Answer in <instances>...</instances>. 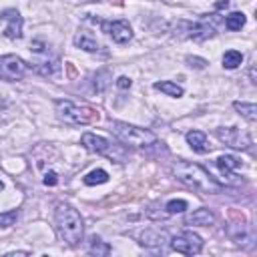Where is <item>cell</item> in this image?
I'll use <instances>...</instances> for the list:
<instances>
[{
	"label": "cell",
	"instance_id": "6da1fadb",
	"mask_svg": "<svg viewBox=\"0 0 257 257\" xmlns=\"http://www.w3.org/2000/svg\"><path fill=\"white\" fill-rule=\"evenodd\" d=\"M173 173L183 185H187L189 189H193L197 193L213 195V193L221 191V185L201 165H195V163H189V161H177L173 165Z\"/></svg>",
	"mask_w": 257,
	"mask_h": 257
},
{
	"label": "cell",
	"instance_id": "7a4b0ae2",
	"mask_svg": "<svg viewBox=\"0 0 257 257\" xmlns=\"http://www.w3.org/2000/svg\"><path fill=\"white\" fill-rule=\"evenodd\" d=\"M54 221H56V233L58 237L68 243V245H78L82 241V235H84V223H82V217L80 213L68 205V203H58L56 205V211H54Z\"/></svg>",
	"mask_w": 257,
	"mask_h": 257
},
{
	"label": "cell",
	"instance_id": "3957f363",
	"mask_svg": "<svg viewBox=\"0 0 257 257\" xmlns=\"http://www.w3.org/2000/svg\"><path fill=\"white\" fill-rule=\"evenodd\" d=\"M56 114L60 120L68 122V124H90L98 120V110L90 108V106H78L70 100H56Z\"/></svg>",
	"mask_w": 257,
	"mask_h": 257
},
{
	"label": "cell",
	"instance_id": "277c9868",
	"mask_svg": "<svg viewBox=\"0 0 257 257\" xmlns=\"http://www.w3.org/2000/svg\"><path fill=\"white\" fill-rule=\"evenodd\" d=\"M110 131H112L124 145H131V147H153V145H157V137H155L151 131L133 126V124H128V122L112 120V122H110Z\"/></svg>",
	"mask_w": 257,
	"mask_h": 257
},
{
	"label": "cell",
	"instance_id": "5b68a950",
	"mask_svg": "<svg viewBox=\"0 0 257 257\" xmlns=\"http://www.w3.org/2000/svg\"><path fill=\"white\" fill-rule=\"evenodd\" d=\"M80 143H82L84 149H88V151H92V153L106 155V157H110L112 161H118V163L124 161V149L114 151V149H112V143L106 141V139H102V137H96V135H92V133H84V135L80 137Z\"/></svg>",
	"mask_w": 257,
	"mask_h": 257
},
{
	"label": "cell",
	"instance_id": "8992f818",
	"mask_svg": "<svg viewBox=\"0 0 257 257\" xmlns=\"http://www.w3.org/2000/svg\"><path fill=\"white\" fill-rule=\"evenodd\" d=\"M171 247L173 251L177 253H183V255H195L203 249V241L197 233L193 231H181L177 233L173 239H171Z\"/></svg>",
	"mask_w": 257,
	"mask_h": 257
},
{
	"label": "cell",
	"instance_id": "52a82bcc",
	"mask_svg": "<svg viewBox=\"0 0 257 257\" xmlns=\"http://www.w3.org/2000/svg\"><path fill=\"white\" fill-rule=\"evenodd\" d=\"M100 30L106 32L116 44H126L133 38V30L126 20H100Z\"/></svg>",
	"mask_w": 257,
	"mask_h": 257
},
{
	"label": "cell",
	"instance_id": "ba28073f",
	"mask_svg": "<svg viewBox=\"0 0 257 257\" xmlns=\"http://www.w3.org/2000/svg\"><path fill=\"white\" fill-rule=\"evenodd\" d=\"M26 72V64L16 54H6L0 58V76L4 80H20Z\"/></svg>",
	"mask_w": 257,
	"mask_h": 257
},
{
	"label": "cell",
	"instance_id": "9c48e42d",
	"mask_svg": "<svg viewBox=\"0 0 257 257\" xmlns=\"http://www.w3.org/2000/svg\"><path fill=\"white\" fill-rule=\"evenodd\" d=\"M217 137H219L225 145H229V147H233V149H243V151L251 149V139H249L245 133H241L237 126L217 128Z\"/></svg>",
	"mask_w": 257,
	"mask_h": 257
},
{
	"label": "cell",
	"instance_id": "30bf717a",
	"mask_svg": "<svg viewBox=\"0 0 257 257\" xmlns=\"http://www.w3.org/2000/svg\"><path fill=\"white\" fill-rule=\"evenodd\" d=\"M179 26H183L185 32H187L185 36L187 38H193V40H205V38H209V36L215 34L213 24H209L205 18L199 20V22H181Z\"/></svg>",
	"mask_w": 257,
	"mask_h": 257
},
{
	"label": "cell",
	"instance_id": "8fae6325",
	"mask_svg": "<svg viewBox=\"0 0 257 257\" xmlns=\"http://www.w3.org/2000/svg\"><path fill=\"white\" fill-rule=\"evenodd\" d=\"M215 165H217V169L221 171V175L225 177V181H227V185H231V183H239V181H235V171L241 167V161L237 159V157H233V155H221L217 161H215Z\"/></svg>",
	"mask_w": 257,
	"mask_h": 257
},
{
	"label": "cell",
	"instance_id": "7c38bea8",
	"mask_svg": "<svg viewBox=\"0 0 257 257\" xmlns=\"http://www.w3.org/2000/svg\"><path fill=\"white\" fill-rule=\"evenodd\" d=\"M2 18L8 22V26L4 28V34L8 38H12V40L20 38L22 36V16H20V12L16 8H6L2 12Z\"/></svg>",
	"mask_w": 257,
	"mask_h": 257
},
{
	"label": "cell",
	"instance_id": "4fadbf2b",
	"mask_svg": "<svg viewBox=\"0 0 257 257\" xmlns=\"http://www.w3.org/2000/svg\"><path fill=\"white\" fill-rule=\"evenodd\" d=\"M143 247H163L167 243V233L161 229H147L141 233V241Z\"/></svg>",
	"mask_w": 257,
	"mask_h": 257
},
{
	"label": "cell",
	"instance_id": "5bb4252c",
	"mask_svg": "<svg viewBox=\"0 0 257 257\" xmlns=\"http://www.w3.org/2000/svg\"><path fill=\"white\" fill-rule=\"evenodd\" d=\"M187 143L191 145V149L195 153H209L211 151V145L207 143V135L201 133V131H189L187 133Z\"/></svg>",
	"mask_w": 257,
	"mask_h": 257
},
{
	"label": "cell",
	"instance_id": "9a60e30c",
	"mask_svg": "<svg viewBox=\"0 0 257 257\" xmlns=\"http://www.w3.org/2000/svg\"><path fill=\"white\" fill-rule=\"evenodd\" d=\"M187 223L189 225H199V227H209V225H213L215 223V215H213V211H209V209H197V211H193L189 217H187Z\"/></svg>",
	"mask_w": 257,
	"mask_h": 257
},
{
	"label": "cell",
	"instance_id": "2e32d148",
	"mask_svg": "<svg viewBox=\"0 0 257 257\" xmlns=\"http://www.w3.org/2000/svg\"><path fill=\"white\" fill-rule=\"evenodd\" d=\"M74 44H76L78 48L86 50V52H98V50H100V44H98L88 32H78V34L74 36Z\"/></svg>",
	"mask_w": 257,
	"mask_h": 257
},
{
	"label": "cell",
	"instance_id": "e0dca14e",
	"mask_svg": "<svg viewBox=\"0 0 257 257\" xmlns=\"http://www.w3.org/2000/svg\"><path fill=\"white\" fill-rule=\"evenodd\" d=\"M155 88L157 90H161V92H165L167 96H183V86H179V84H175V82H171V80H161V82H155Z\"/></svg>",
	"mask_w": 257,
	"mask_h": 257
},
{
	"label": "cell",
	"instance_id": "ac0fdd59",
	"mask_svg": "<svg viewBox=\"0 0 257 257\" xmlns=\"http://www.w3.org/2000/svg\"><path fill=\"white\" fill-rule=\"evenodd\" d=\"M233 106H235V110H239L249 122H255L257 120V106L253 104V102H233Z\"/></svg>",
	"mask_w": 257,
	"mask_h": 257
},
{
	"label": "cell",
	"instance_id": "d6986e66",
	"mask_svg": "<svg viewBox=\"0 0 257 257\" xmlns=\"http://www.w3.org/2000/svg\"><path fill=\"white\" fill-rule=\"evenodd\" d=\"M36 70L44 76H54L58 70H60V62L58 58H52V60H44V62H38L36 64Z\"/></svg>",
	"mask_w": 257,
	"mask_h": 257
},
{
	"label": "cell",
	"instance_id": "ffe728a7",
	"mask_svg": "<svg viewBox=\"0 0 257 257\" xmlns=\"http://www.w3.org/2000/svg\"><path fill=\"white\" fill-rule=\"evenodd\" d=\"M106 181H108V173L104 169H94L88 175H84V185H90V187L92 185H102Z\"/></svg>",
	"mask_w": 257,
	"mask_h": 257
},
{
	"label": "cell",
	"instance_id": "44dd1931",
	"mask_svg": "<svg viewBox=\"0 0 257 257\" xmlns=\"http://www.w3.org/2000/svg\"><path fill=\"white\" fill-rule=\"evenodd\" d=\"M241 62H243V54H241L239 50H227V52L223 54V66L229 68V70L237 68Z\"/></svg>",
	"mask_w": 257,
	"mask_h": 257
},
{
	"label": "cell",
	"instance_id": "7402d4cb",
	"mask_svg": "<svg viewBox=\"0 0 257 257\" xmlns=\"http://www.w3.org/2000/svg\"><path fill=\"white\" fill-rule=\"evenodd\" d=\"M225 26H227V30H241L245 26V14L243 12H231L225 18Z\"/></svg>",
	"mask_w": 257,
	"mask_h": 257
},
{
	"label": "cell",
	"instance_id": "603a6c76",
	"mask_svg": "<svg viewBox=\"0 0 257 257\" xmlns=\"http://www.w3.org/2000/svg\"><path fill=\"white\" fill-rule=\"evenodd\" d=\"M110 251H112V249H110L108 243L100 241L98 237H92V239H90V247H88V253H90V255H108Z\"/></svg>",
	"mask_w": 257,
	"mask_h": 257
},
{
	"label": "cell",
	"instance_id": "cb8c5ba5",
	"mask_svg": "<svg viewBox=\"0 0 257 257\" xmlns=\"http://www.w3.org/2000/svg\"><path fill=\"white\" fill-rule=\"evenodd\" d=\"M187 207H189L187 201H183V199H173V201H169V203L165 205V211H167L169 215H175V213H183Z\"/></svg>",
	"mask_w": 257,
	"mask_h": 257
},
{
	"label": "cell",
	"instance_id": "d4e9b609",
	"mask_svg": "<svg viewBox=\"0 0 257 257\" xmlns=\"http://www.w3.org/2000/svg\"><path fill=\"white\" fill-rule=\"evenodd\" d=\"M16 219H18V211H16V209L6 211V213H0V229L14 225V223H16Z\"/></svg>",
	"mask_w": 257,
	"mask_h": 257
},
{
	"label": "cell",
	"instance_id": "484cf974",
	"mask_svg": "<svg viewBox=\"0 0 257 257\" xmlns=\"http://www.w3.org/2000/svg\"><path fill=\"white\" fill-rule=\"evenodd\" d=\"M108 78H110L108 70H100V72H96V76H94V86H96V90H98V92H102V90L106 88Z\"/></svg>",
	"mask_w": 257,
	"mask_h": 257
},
{
	"label": "cell",
	"instance_id": "4316f807",
	"mask_svg": "<svg viewBox=\"0 0 257 257\" xmlns=\"http://www.w3.org/2000/svg\"><path fill=\"white\" fill-rule=\"evenodd\" d=\"M187 64L191 68H197V70H203L207 66V60L205 58H199V56H187Z\"/></svg>",
	"mask_w": 257,
	"mask_h": 257
},
{
	"label": "cell",
	"instance_id": "83f0119b",
	"mask_svg": "<svg viewBox=\"0 0 257 257\" xmlns=\"http://www.w3.org/2000/svg\"><path fill=\"white\" fill-rule=\"evenodd\" d=\"M42 181H44V185H48V187H54V185L58 183V175H56L54 171H48V173L44 175V179H42Z\"/></svg>",
	"mask_w": 257,
	"mask_h": 257
},
{
	"label": "cell",
	"instance_id": "f1b7e54d",
	"mask_svg": "<svg viewBox=\"0 0 257 257\" xmlns=\"http://www.w3.org/2000/svg\"><path fill=\"white\" fill-rule=\"evenodd\" d=\"M131 84H133V82H131V78H128V76H118V78H116V86H118V88H122V90L131 88Z\"/></svg>",
	"mask_w": 257,
	"mask_h": 257
},
{
	"label": "cell",
	"instance_id": "f546056e",
	"mask_svg": "<svg viewBox=\"0 0 257 257\" xmlns=\"http://www.w3.org/2000/svg\"><path fill=\"white\" fill-rule=\"evenodd\" d=\"M229 6V0H219L217 4H215V10H223V8H227Z\"/></svg>",
	"mask_w": 257,
	"mask_h": 257
},
{
	"label": "cell",
	"instance_id": "4dcf8cb0",
	"mask_svg": "<svg viewBox=\"0 0 257 257\" xmlns=\"http://www.w3.org/2000/svg\"><path fill=\"white\" fill-rule=\"evenodd\" d=\"M2 189H4V185H2V181H0V191H2Z\"/></svg>",
	"mask_w": 257,
	"mask_h": 257
}]
</instances>
